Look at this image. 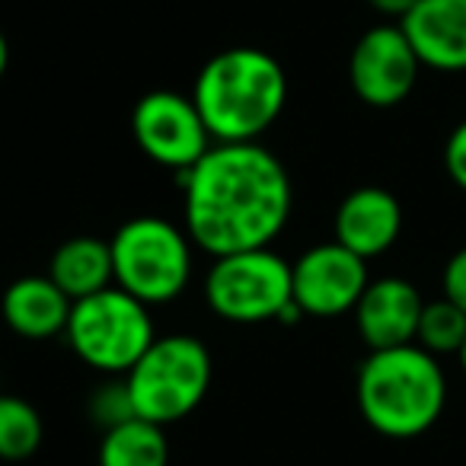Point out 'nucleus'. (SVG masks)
<instances>
[{
    "mask_svg": "<svg viewBox=\"0 0 466 466\" xmlns=\"http://www.w3.org/2000/svg\"><path fill=\"white\" fill-rule=\"evenodd\" d=\"M186 233L208 256L266 249L291 218L288 169L259 141L211 144L182 173Z\"/></svg>",
    "mask_w": 466,
    "mask_h": 466,
    "instance_id": "nucleus-1",
    "label": "nucleus"
},
{
    "mask_svg": "<svg viewBox=\"0 0 466 466\" xmlns=\"http://www.w3.org/2000/svg\"><path fill=\"white\" fill-rule=\"evenodd\" d=\"M192 103L214 144L259 141L288 103L285 67L262 48H227L201 65Z\"/></svg>",
    "mask_w": 466,
    "mask_h": 466,
    "instance_id": "nucleus-2",
    "label": "nucleus"
},
{
    "mask_svg": "<svg viewBox=\"0 0 466 466\" xmlns=\"http://www.w3.org/2000/svg\"><path fill=\"white\" fill-rule=\"evenodd\" d=\"M358 409L383 438H419L447 406V377L441 361L421 345L370 351L358 368Z\"/></svg>",
    "mask_w": 466,
    "mask_h": 466,
    "instance_id": "nucleus-3",
    "label": "nucleus"
},
{
    "mask_svg": "<svg viewBox=\"0 0 466 466\" xmlns=\"http://www.w3.org/2000/svg\"><path fill=\"white\" fill-rule=\"evenodd\" d=\"M211 387V355L195 336H157L125 374L128 402L137 419L169 425L201 406Z\"/></svg>",
    "mask_w": 466,
    "mask_h": 466,
    "instance_id": "nucleus-4",
    "label": "nucleus"
},
{
    "mask_svg": "<svg viewBox=\"0 0 466 466\" xmlns=\"http://www.w3.org/2000/svg\"><path fill=\"white\" fill-rule=\"evenodd\" d=\"M116 285L141 304L179 298L192 279V240L167 218L141 214L125 220L109 240Z\"/></svg>",
    "mask_w": 466,
    "mask_h": 466,
    "instance_id": "nucleus-5",
    "label": "nucleus"
},
{
    "mask_svg": "<svg viewBox=\"0 0 466 466\" xmlns=\"http://www.w3.org/2000/svg\"><path fill=\"white\" fill-rule=\"evenodd\" d=\"M65 336L74 355L99 374H128L157 339L150 307L118 285L74 300Z\"/></svg>",
    "mask_w": 466,
    "mask_h": 466,
    "instance_id": "nucleus-6",
    "label": "nucleus"
},
{
    "mask_svg": "<svg viewBox=\"0 0 466 466\" xmlns=\"http://www.w3.org/2000/svg\"><path fill=\"white\" fill-rule=\"evenodd\" d=\"M205 300L220 319L243 326L304 317L291 298V262L268 247L218 256L205 275Z\"/></svg>",
    "mask_w": 466,
    "mask_h": 466,
    "instance_id": "nucleus-7",
    "label": "nucleus"
},
{
    "mask_svg": "<svg viewBox=\"0 0 466 466\" xmlns=\"http://www.w3.org/2000/svg\"><path fill=\"white\" fill-rule=\"evenodd\" d=\"M131 135L144 157L176 169L179 176L192 169L214 144L192 96L173 90H154L137 99L131 112Z\"/></svg>",
    "mask_w": 466,
    "mask_h": 466,
    "instance_id": "nucleus-8",
    "label": "nucleus"
},
{
    "mask_svg": "<svg viewBox=\"0 0 466 466\" xmlns=\"http://www.w3.org/2000/svg\"><path fill=\"white\" fill-rule=\"evenodd\" d=\"M368 285V259L336 240L310 247L291 266V298L304 317H345L355 310Z\"/></svg>",
    "mask_w": 466,
    "mask_h": 466,
    "instance_id": "nucleus-9",
    "label": "nucleus"
},
{
    "mask_svg": "<svg viewBox=\"0 0 466 466\" xmlns=\"http://www.w3.org/2000/svg\"><path fill=\"white\" fill-rule=\"evenodd\" d=\"M421 61L412 52L406 33L393 23L374 26L355 42L349 58L351 90L374 109H393L419 84Z\"/></svg>",
    "mask_w": 466,
    "mask_h": 466,
    "instance_id": "nucleus-10",
    "label": "nucleus"
},
{
    "mask_svg": "<svg viewBox=\"0 0 466 466\" xmlns=\"http://www.w3.org/2000/svg\"><path fill=\"white\" fill-rule=\"evenodd\" d=\"M421 310H425V298L419 294V288L406 279L387 275V279H377L364 288L361 300L351 313H355L361 342L370 351H380L412 345Z\"/></svg>",
    "mask_w": 466,
    "mask_h": 466,
    "instance_id": "nucleus-11",
    "label": "nucleus"
},
{
    "mask_svg": "<svg viewBox=\"0 0 466 466\" xmlns=\"http://www.w3.org/2000/svg\"><path fill=\"white\" fill-rule=\"evenodd\" d=\"M421 67L466 71V0H419L400 20Z\"/></svg>",
    "mask_w": 466,
    "mask_h": 466,
    "instance_id": "nucleus-12",
    "label": "nucleus"
},
{
    "mask_svg": "<svg viewBox=\"0 0 466 466\" xmlns=\"http://www.w3.org/2000/svg\"><path fill=\"white\" fill-rule=\"evenodd\" d=\"M402 230V208L393 192L380 186H361L342 198L336 211V243L361 259L383 256Z\"/></svg>",
    "mask_w": 466,
    "mask_h": 466,
    "instance_id": "nucleus-13",
    "label": "nucleus"
},
{
    "mask_svg": "<svg viewBox=\"0 0 466 466\" xmlns=\"http://www.w3.org/2000/svg\"><path fill=\"white\" fill-rule=\"evenodd\" d=\"M71 307L74 300L48 275H23L10 281L0 298L4 323L20 339H33V342L61 336L71 319Z\"/></svg>",
    "mask_w": 466,
    "mask_h": 466,
    "instance_id": "nucleus-14",
    "label": "nucleus"
},
{
    "mask_svg": "<svg viewBox=\"0 0 466 466\" xmlns=\"http://www.w3.org/2000/svg\"><path fill=\"white\" fill-rule=\"evenodd\" d=\"M48 279L71 300H84L116 285L112 272V247L99 237H71L55 249L48 262Z\"/></svg>",
    "mask_w": 466,
    "mask_h": 466,
    "instance_id": "nucleus-15",
    "label": "nucleus"
},
{
    "mask_svg": "<svg viewBox=\"0 0 466 466\" xmlns=\"http://www.w3.org/2000/svg\"><path fill=\"white\" fill-rule=\"evenodd\" d=\"M169 463V441L163 425L147 419L118 421L106 428L99 441V466H167Z\"/></svg>",
    "mask_w": 466,
    "mask_h": 466,
    "instance_id": "nucleus-16",
    "label": "nucleus"
},
{
    "mask_svg": "<svg viewBox=\"0 0 466 466\" xmlns=\"http://www.w3.org/2000/svg\"><path fill=\"white\" fill-rule=\"evenodd\" d=\"M42 434L46 425L33 402L0 393V460L33 457L42 444Z\"/></svg>",
    "mask_w": 466,
    "mask_h": 466,
    "instance_id": "nucleus-17",
    "label": "nucleus"
},
{
    "mask_svg": "<svg viewBox=\"0 0 466 466\" xmlns=\"http://www.w3.org/2000/svg\"><path fill=\"white\" fill-rule=\"evenodd\" d=\"M466 342V313L447 298L425 300V310L419 319V332H415V345L431 351L434 358L441 355H460Z\"/></svg>",
    "mask_w": 466,
    "mask_h": 466,
    "instance_id": "nucleus-18",
    "label": "nucleus"
},
{
    "mask_svg": "<svg viewBox=\"0 0 466 466\" xmlns=\"http://www.w3.org/2000/svg\"><path fill=\"white\" fill-rule=\"evenodd\" d=\"M444 169L451 176V182L466 192V118L457 125V128L447 135L444 141Z\"/></svg>",
    "mask_w": 466,
    "mask_h": 466,
    "instance_id": "nucleus-19",
    "label": "nucleus"
},
{
    "mask_svg": "<svg viewBox=\"0 0 466 466\" xmlns=\"http://www.w3.org/2000/svg\"><path fill=\"white\" fill-rule=\"evenodd\" d=\"M441 291L451 304H457L466 313V247L447 259L444 275H441Z\"/></svg>",
    "mask_w": 466,
    "mask_h": 466,
    "instance_id": "nucleus-20",
    "label": "nucleus"
},
{
    "mask_svg": "<svg viewBox=\"0 0 466 466\" xmlns=\"http://www.w3.org/2000/svg\"><path fill=\"white\" fill-rule=\"evenodd\" d=\"M370 7L377 10V14L383 16H393V20H402V16L409 14V10L419 4V0H368Z\"/></svg>",
    "mask_w": 466,
    "mask_h": 466,
    "instance_id": "nucleus-21",
    "label": "nucleus"
},
{
    "mask_svg": "<svg viewBox=\"0 0 466 466\" xmlns=\"http://www.w3.org/2000/svg\"><path fill=\"white\" fill-rule=\"evenodd\" d=\"M7 65H10V46H7L4 29H0V80H4V74H7Z\"/></svg>",
    "mask_w": 466,
    "mask_h": 466,
    "instance_id": "nucleus-22",
    "label": "nucleus"
},
{
    "mask_svg": "<svg viewBox=\"0 0 466 466\" xmlns=\"http://www.w3.org/2000/svg\"><path fill=\"white\" fill-rule=\"evenodd\" d=\"M457 361H460V370H463V377H466V342H463V349H460Z\"/></svg>",
    "mask_w": 466,
    "mask_h": 466,
    "instance_id": "nucleus-23",
    "label": "nucleus"
}]
</instances>
